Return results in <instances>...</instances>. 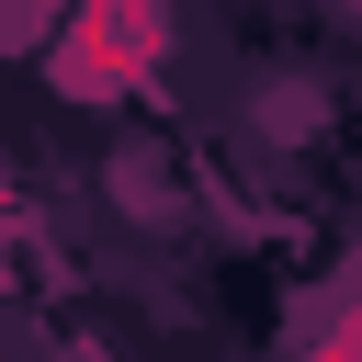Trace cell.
Wrapping results in <instances>:
<instances>
[{
  "label": "cell",
  "mask_w": 362,
  "mask_h": 362,
  "mask_svg": "<svg viewBox=\"0 0 362 362\" xmlns=\"http://www.w3.org/2000/svg\"><path fill=\"white\" fill-rule=\"evenodd\" d=\"M317 362H362V317H351V328H339V339H328Z\"/></svg>",
  "instance_id": "6da1fadb"
}]
</instances>
